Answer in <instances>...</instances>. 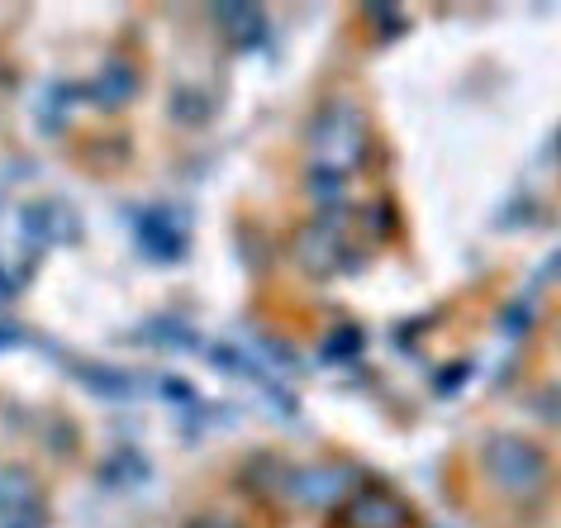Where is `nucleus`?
<instances>
[{
    "label": "nucleus",
    "mask_w": 561,
    "mask_h": 528,
    "mask_svg": "<svg viewBox=\"0 0 561 528\" xmlns=\"http://www.w3.org/2000/svg\"><path fill=\"white\" fill-rule=\"evenodd\" d=\"M485 467L504 491H524V495H538L542 481H547V462L538 448L528 443H514V438H495L485 448Z\"/></svg>",
    "instance_id": "1"
},
{
    "label": "nucleus",
    "mask_w": 561,
    "mask_h": 528,
    "mask_svg": "<svg viewBox=\"0 0 561 528\" xmlns=\"http://www.w3.org/2000/svg\"><path fill=\"white\" fill-rule=\"evenodd\" d=\"M319 152L333 162V167H353L362 158V144H367V129H362V115L357 110H329L324 119H319Z\"/></svg>",
    "instance_id": "2"
},
{
    "label": "nucleus",
    "mask_w": 561,
    "mask_h": 528,
    "mask_svg": "<svg viewBox=\"0 0 561 528\" xmlns=\"http://www.w3.org/2000/svg\"><path fill=\"white\" fill-rule=\"evenodd\" d=\"M404 519H410V509L386 491H367L353 505V528H404Z\"/></svg>",
    "instance_id": "3"
},
{
    "label": "nucleus",
    "mask_w": 561,
    "mask_h": 528,
    "mask_svg": "<svg viewBox=\"0 0 561 528\" xmlns=\"http://www.w3.org/2000/svg\"><path fill=\"white\" fill-rule=\"evenodd\" d=\"M38 505V485L24 467H0V514H20Z\"/></svg>",
    "instance_id": "4"
},
{
    "label": "nucleus",
    "mask_w": 561,
    "mask_h": 528,
    "mask_svg": "<svg viewBox=\"0 0 561 528\" xmlns=\"http://www.w3.org/2000/svg\"><path fill=\"white\" fill-rule=\"evenodd\" d=\"M134 91H138V72L129 62H110V67H101V77H95V95H101L105 105H124Z\"/></svg>",
    "instance_id": "5"
},
{
    "label": "nucleus",
    "mask_w": 561,
    "mask_h": 528,
    "mask_svg": "<svg viewBox=\"0 0 561 528\" xmlns=\"http://www.w3.org/2000/svg\"><path fill=\"white\" fill-rule=\"evenodd\" d=\"M191 528H238L233 519H195Z\"/></svg>",
    "instance_id": "6"
}]
</instances>
